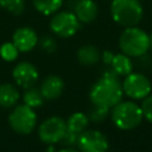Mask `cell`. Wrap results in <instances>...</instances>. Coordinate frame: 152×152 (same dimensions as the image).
Returning a JSON list of instances; mask_svg holds the SVG:
<instances>
[{
	"label": "cell",
	"mask_w": 152,
	"mask_h": 152,
	"mask_svg": "<svg viewBox=\"0 0 152 152\" xmlns=\"http://www.w3.org/2000/svg\"><path fill=\"white\" fill-rule=\"evenodd\" d=\"M65 132H66V121L59 116L48 118L40 124L38 128L39 139L48 145H53L56 142L62 141Z\"/></svg>",
	"instance_id": "7"
},
{
	"label": "cell",
	"mask_w": 152,
	"mask_h": 152,
	"mask_svg": "<svg viewBox=\"0 0 152 152\" xmlns=\"http://www.w3.org/2000/svg\"><path fill=\"white\" fill-rule=\"evenodd\" d=\"M113 70L119 76H127L133 70V63L129 58V56L125 53H116L113 57V61L110 63Z\"/></svg>",
	"instance_id": "16"
},
{
	"label": "cell",
	"mask_w": 152,
	"mask_h": 152,
	"mask_svg": "<svg viewBox=\"0 0 152 152\" xmlns=\"http://www.w3.org/2000/svg\"><path fill=\"white\" fill-rule=\"evenodd\" d=\"M110 118L118 128L128 131L138 127L141 124L144 115L141 107L137 103L132 101H120L113 107Z\"/></svg>",
	"instance_id": "4"
},
{
	"label": "cell",
	"mask_w": 152,
	"mask_h": 152,
	"mask_svg": "<svg viewBox=\"0 0 152 152\" xmlns=\"http://www.w3.org/2000/svg\"><path fill=\"white\" fill-rule=\"evenodd\" d=\"M77 146L81 152H107L109 142L101 131L84 129L78 135Z\"/></svg>",
	"instance_id": "9"
},
{
	"label": "cell",
	"mask_w": 152,
	"mask_h": 152,
	"mask_svg": "<svg viewBox=\"0 0 152 152\" xmlns=\"http://www.w3.org/2000/svg\"><path fill=\"white\" fill-rule=\"evenodd\" d=\"M8 124L14 132L19 134H28L37 125V115L33 108L28 107L27 104H18L11 112Z\"/></svg>",
	"instance_id": "5"
},
{
	"label": "cell",
	"mask_w": 152,
	"mask_h": 152,
	"mask_svg": "<svg viewBox=\"0 0 152 152\" xmlns=\"http://www.w3.org/2000/svg\"><path fill=\"white\" fill-rule=\"evenodd\" d=\"M74 13L81 24H89L96 19L99 8L94 0H77L74 6Z\"/></svg>",
	"instance_id": "12"
},
{
	"label": "cell",
	"mask_w": 152,
	"mask_h": 152,
	"mask_svg": "<svg viewBox=\"0 0 152 152\" xmlns=\"http://www.w3.org/2000/svg\"><path fill=\"white\" fill-rule=\"evenodd\" d=\"M141 110H142L144 118L152 124V95H148L144 99L141 103Z\"/></svg>",
	"instance_id": "23"
},
{
	"label": "cell",
	"mask_w": 152,
	"mask_h": 152,
	"mask_svg": "<svg viewBox=\"0 0 152 152\" xmlns=\"http://www.w3.org/2000/svg\"><path fill=\"white\" fill-rule=\"evenodd\" d=\"M88 124H89L88 115H86L82 112H76V113H72L68 118V120H66V129L80 134L84 129H87Z\"/></svg>",
	"instance_id": "17"
},
{
	"label": "cell",
	"mask_w": 152,
	"mask_h": 152,
	"mask_svg": "<svg viewBox=\"0 0 152 152\" xmlns=\"http://www.w3.org/2000/svg\"><path fill=\"white\" fill-rule=\"evenodd\" d=\"M0 7L7 10L14 15H20L25 11L24 0H0Z\"/></svg>",
	"instance_id": "20"
},
{
	"label": "cell",
	"mask_w": 152,
	"mask_h": 152,
	"mask_svg": "<svg viewBox=\"0 0 152 152\" xmlns=\"http://www.w3.org/2000/svg\"><path fill=\"white\" fill-rule=\"evenodd\" d=\"M113 57H114V53H113L112 51H108V50L103 51V53H102V56H101L103 63H104V64H109V65H110V63H112V61H113Z\"/></svg>",
	"instance_id": "26"
},
{
	"label": "cell",
	"mask_w": 152,
	"mask_h": 152,
	"mask_svg": "<svg viewBox=\"0 0 152 152\" xmlns=\"http://www.w3.org/2000/svg\"><path fill=\"white\" fill-rule=\"evenodd\" d=\"M119 46L122 53L129 57H141L150 49V38L144 30L137 26L126 27L120 34Z\"/></svg>",
	"instance_id": "2"
},
{
	"label": "cell",
	"mask_w": 152,
	"mask_h": 152,
	"mask_svg": "<svg viewBox=\"0 0 152 152\" xmlns=\"http://www.w3.org/2000/svg\"><path fill=\"white\" fill-rule=\"evenodd\" d=\"M151 89L152 87L150 80L145 75L139 72L128 74L122 82L124 93L133 100H144L150 95Z\"/></svg>",
	"instance_id": "8"
},
{
	"label": "cell",
	"mask_w": 152,
	"mask_h": 152,
	"mask_svg": "<svg viewBox=\"0 0 152 152\" xmlns=\"http://www.w3.org/2000/svg\"><path fill=\"white\" fill-rule=\"evenodd\" d=\"M113 20L124 27L137 26L144 14L139 0H113L110 4Z\"/></svg>",
	"instance_id": "3"
},
{
	"label": "cell",
	"mask_w": 152,
	"mask_h": 152,
	"mask_svg": "<svg viewBox=\"0 0 152 152\" xmlns=\"http://www.w3.org/2000/svg\"><path fill=\"white\" fill-rule=\"evenodd\" d=\"M19 97L20 94L15 86L11 83L0 84V107L11 108L18 103Z\"/></svg>",
	"instance_id": "14"
},
{
	"label": "cell",
	"mask_w": 152,
	"mask_h": 152,
	"mask_svg": "<svg viewBox=\"0 0 152 152\" xmlns=\"http://www.w3.org/2000/svg\"><path fill=\"white\" fill-rule=\"evenodd\" d=\"M32 4L38 12L44 15H50L61 8L63 0H32Z\"/></svg>",
	"instance_id": "18"
},
{
	"label": "cell",
	"mask_w": 152,
	"mask_h": 152,
	"mask_svg": "<svg viewBox=\"0 0 152 152\" xmlns=\"http://www.w3.org/2000/svg\"><path fill=\"white\" fill-rule=\"evenodd\" d=\"M18 53H19V50L13 44V42L12 43H10V42L4 43L0 46V56L6 62H13V61H15L17 57H18Z\"/></svg>",
	"instance_id": "21"
},
{
	"label": "cell",
	"mask_w": 152,
	"mask_h": 152,
	"mask_svg": "<svg viewBox=\"0 0 152 152\" xmlns=\"http://www.w3.org/2000/svg\"><path fill=\"white\" fill-rule=\"evenodd\" d=\"M39 89L45 100H55L64 91V81L57 75H50L42 82Z\"/></svg>",
	"instance_id": "13"
},
{
	"label": "cell",
	"mask_w": 152,
	"mask_h": 152,
	"mask_svg": "<svg viewBox=\"0 0 152 152\" xmlns=\"http://www.w3.org/2000/svg\"><path fill=\"white\" fill-rule=\"evenodd\" d=\"M148 38H150V49L152 50V33L148 36Z\"/></svg>",
	"instance_id": "28"
},
{
	"label": "cell",
	"mask_w": 152,
	"mask_h": 152,
	"mask_svg": "<svg viewBox=\"0 0 152 152\" xmlns=\"http://www.w3.org/2000/svg\"><path fill=\"white\" fill-rule=\"evenodd\" d=\"M39 45H40V48H42L45 52H48V53H52V52L56 50V48H57V44H56L55 39L51 38V37H48V36L43 37V38L39 40Z\"/></svg>",
	"instance_id": "24"
},
{
	"label": "cell",
	"mask_w": 152,
	"mask_h": 152,
	"mask_svg": "<svg viewBox=\"0 0 152 152\" xmlns=\"http://www.w3.org/2000/svg\"><path fill=\"white\" fill-rule=\"evenodd\" d=\"M124 90L118 76L102 75L90 88L89 99L95 106L113 108L122 100Z\"/></svg>",
	"instance_id": "1"
},
{
	"label": "cell",
	"mask_w": 152,
	"mask_h": 152,
	"mask_svg": "<svg viewBox=\"0 0 152 152\" xmlns=\"http://www.w3.org/2000/svg\"><path fill=\"white\" fill-rule=\"evenodd\" d=\"M78 135H80V134L66 129V132H65V134H64V137H63V139H62L63 145H65V146H74V145H77Z\"/></svg>",
	"instance_id": "25"
},
{
	"label": "cell",
	"mask_w": 152,
	"mask_h": 152,
	"mask_svg": "<svg viewBox=\"0 0 152 152\" xmlns=\"http://www.w3.org/2000/svg\"><path fill=\"white\" fill-rule=\"evenodd\" d=\"M44 96L42 95L40 93V89H37V88H27V90L25 91L24 94V103L27 104L28 107L31 108H38L43 104L44 102Z\"/></svg>",
	"instance_id": "19"
},
{
	"label": "cell",
	"mask_w": 152,
	"mask_h": 152,
	"mask_svg": "<svg viewBox=\"0 0 152 152\" xmlns=\"http://www.w3.org/2000/svg\"><path fill=\"white\" fill-rule=\"evenodd\" d=\"M12 42L19 52H28L38 44V36L33 28L24 26L14 31Z\"/></svg>",
	"instance_id": "11"
},
{
	"label": "cell",
	"mask_w": 152,
	"mask_h": 152,
	"mask_svg": "<svg viewBox=\"0 0 152 152\" xmlns=\"http://www.w3.org/2000/svg\"><path fill=\"white\" fill-rule=\"evenodd\" d=\"M57 152H78V151H76V150H74V148H69V147H66V148L59 150V151H57Z\"/></svg>",
	"instance_id": "27"
},
{
	"label": "cell",
	"mask_w": 152,
	"mask_h": 152,
	"mask_svg": "<svg viewBox=\"0 0 152 152\" xmlns=\"http://www.w3.org/2000/svg\"><path fill=\"white\" fill-rule=\"evenodd\" d=\"M76 56H77V61L82 65H94L101 58L99 49L91 44H87V45L81 46L77 50Z\"/></svg>",
	"instance_id": "15"
},
{
	"label": "cell",
	"mask_w": 152,
	"mask_h": 152,
	"mask_svg": "<svg viewBox=\"0 0 152 152\" xmlns=\"http://www.w3.org/2000/svg\"><path fill=\"white\" fill-rule=\"evenodd\" d=\"M12 75L17 86L25 89L33 87L39 76L37 68L30 62H19L14 66Z\"/></svg>",
	"instance_id": "10"
},
{
	"label": "cell",
	"mask_w": 152,
	"mask_h": 152,
	"mask_svg": "<svg viewBox=\"0 0 152 152\" xmlns=\"http://www.w3.org/2000/svg\"><path fill=\"white\" fill-rule=\"evenodd\" d=\"M80 27H81V23L74 12L56 13L50 20L51 31L61 38L72 37L80 30Z\"/></svg>",
	"instance_id": "6"
},
{
	"label": "cell",
	"mask_w": 152,
	"mask_h": 152,
	"mask_svg": "<svg viewBox=\"0 0 152 152\" xmlns=\"http://www.w3.org/2000/svg\"><path fill=\"white\" fill-rule=\"evenodd\" d=\"M109 114V108L103 107V106H95L90 109L89 114H88V119L89 121L93 122H102Z\"/></svg>",
	"instance_id": "22"
}]
</instances>
